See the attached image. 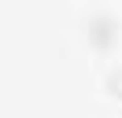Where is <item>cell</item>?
Masks as SVG:
<instances>
[{
    "mask_svg": "<svg viewBox=\"0 0 122 118\" xmlns=\"http://www.w3.org/2000/svg\"><path fill=\"white\" fill-rule=\"evenodd\" d=\"M85 37H89V44L96 52H107L115 44V19L111 15H92L89 26H85Z\"/></svg>",
    "mask_w": 122,
    "mask_h": 118,
    "instance_id": "1",
    "label": "cell"
},
{
    "mask_svg": "<svg viewBox=\"0 0 122 118\" xmlns=\"http://www.w3.org/2000/svg\"><path fill=\"white\" fill-rule=\"evenodd\" d=\"M107 88H111V92H115V96L122 100V70H115L111 78H107Z\"/></svg>",
    "mask_w": 122,
    "mask_h": 118,
    "instance_id": "2",
    "label": "cell"
}]
</instances>
